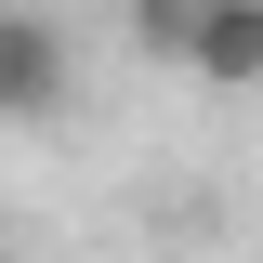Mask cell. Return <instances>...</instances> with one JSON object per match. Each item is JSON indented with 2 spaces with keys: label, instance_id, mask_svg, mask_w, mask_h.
<instances>
[{
  "label": "cell",
  "instance_id": "2",
  "mask_svg": "<svg viewBox=\"0 0 263 263\" xmlns=\"http://www.w3.org/2000/svg\"><path fill=\"white\" fill-rule=\"evenodd\" d=\"M184 79H211V92H250V79H263V0H211V13H197Z\"/></svg>",
  "mask_w": 263,
  "mask_h": 263
},
{
  "label": "cell",
  "instance_id": "3",
  "mask_svg": "<svg viewBox=\"0 0 263 263\" xmlns=\"http://www.w3.org/2000/svg\"><path fill=\"white\" fill-rule=\"evenodd\" d=\"M197 13H211V0H132V53L184 66V53H197Z\"/></svg>",
  "mask_w": 263,
  "mask_h": 263
},
{
  "label": "cell",
  "instance_id": "1",
  "mask_svg": "<svg viewBox=\"0 0 263 263\" xmlns=\"http://www.w3.org/2000/svg\"><path fill=\"white\" fill-rule=\"evenodd\" d=\"M66 92H79V40L27 0H0V119H66Z\"/></svg>",
  "mask_w": 263,
  "mask_h": 263
}]
</instances>
